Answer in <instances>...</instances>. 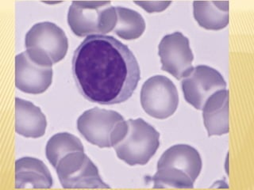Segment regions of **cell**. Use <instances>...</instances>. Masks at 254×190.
<instances>
[{
  "label": "cell",
  "instance_id": "obj_1",
  "mask_svg": "<svg viewBox=\"0 0 254 190\" xmlns=\"http://www.w3.org/2000/svg\"><path fill=\"white\" fill-rule=\"evenodd\" d=\"M72 75L80 95L90 102H125L141 79L137 59L112 36H89L75 50Z\"/></svg>",
  "mask_w": 254,
  "mask_h": 190
},
{
  "label": "cell",
  "instance_id": "obj_2",
  "mask_svg": "<svg viewBox=\"0 0 254 190\" xmlns=\"http://www.w3.org/2000/svg\"><path fill=\"white\" fill-rule=\"evenodd\" d=\"M202 159L196 149L187 144L171 146L161 155L151 180L154 188L192 189L200 174Z\"/></svg>",
  "mask_w": 254,
  "mask_h": 190
},
{
  "label": "cell",
  "instance_id": "obj_3",
  "mask_svg": "<svg viewBox=\"0 0 254 190\" xmlns=\"http://www.w3.org/2000/svg\"><path fill=\"white\" fill-rule=\"evenodd\" d=\"M160 146V133L143 119H129L121 140L113 146L119 159L129 166H144Z\"/></svg>",
  "mask_w": 254,
  "mask_h": 190
},
{
  "label": "cell",
  "instance_id": "obj_4",
  "mask_svg": "<svg viewBox=\"0 0 254 190\" xmlns=\"http://www.w3.org/2000/svg\"><path fill=\"white\" fill-rule=\"evenodd\" d=\"M25 46L34 63L52 67L65 57L68 42L62 28L52 22H40L27 32Z\"/></svg>",
  "mask_w": 254,
  "mask_h": 190
},
{
  "label": "cell",
  "instance_id": "obj_5",
  "mask_svg": "<svg viewBox=\"0 0 254 190\" xmlns=\"http://www.w3.org/2000/svg\"><path fill=\"white\" fill-rule=\"evenodd\" d=\"M116 22L117 14L111 2H72L67 14L70 29L81 38L109 34Z\"/></svg>",
  "mask_w": 254,
  "mask_h": 190
},
{
  "label": "cell",
  "instance_id": "obj_6",
  "mask_svg": "<svg viewBox=\"0 0 254 190\" xmlns=\"http://www.w3.org/2000/svg\"><path fill=\"white\" fill-rule=\"evenodd\" d=\"M77 129L91 144L100 148L112 147L125 133L127 121L118 112L94 108L78 118Z\"/></svg>",
  "mask_w": 254,
  "mask_h": 190
},
{
  "label": "cell",
  "instance_id": "obj_7",
  "mask_svg": "<svg viewBox=\"0 0 254 190\" xmlns=\"http://www.w3.org/2000/svg\"><path fill=\"white\" fill-rule=\"evenodd\" d=\"M55 169L63 188L110 189L100 178L97 166L84 151L66 154Z\"/></svg>",
  "mask_w": 254,
  "mask_h": 190
},
{
  "label": "cell",
  "instance_id": "obj_8",
  "mask_svg": "<svg viewBox=\"0 0 254 190\" xmlns=\"http://www.w3.org/2000/svg\"><path fill=\"white\" fill-rule=\"evenodd\" d=\"M141 104L150 117L160 120L168 118L174 114L178 107L177 87L164 75L149 78L141 87Z\"/></svg>",
  "mask_w": 254,
  "mask_h": 190
},
{
  "label": "cell",
  "instance_id": "obj_9",
  "mask_svg": "<svg viewBox=\"0 0 254 190\" xmlns=\"http://www.w3.org/2000/svg\"><path fill=\"white\" fill-rule=\"evenodd\" d=\"M158 50L161 69L178 80L185 79L194 69V55L189 38L181 32L165 36L159 44Z\"/></svg>",
  "mask_w": 254,
  "mask_h": 190
},
{
  "label": "cell",
  "instance_id": "obj_10",
  "mask_svg": "<svg viewBox=\"0 0 254 190\" xmlns=\"http://www.w3.org/2000/svg\"><path fill=\"white\" fill-rule=\"evenodd\" d=\"M183 93L187 102L194 109L202 110L207 99L226 88V83L222 75L213 67L198 65L183 79Z\"/></svg>",
  "mask_w": 254,
  "mask_h": 190
},
{
  "label": "cell",
  "instance_id": "obj_11",
  "mask_svg": "<svg viewBox=\"0 0 254 190\" xmlns=\"http://www.w3.org/2000/svg\"><path fill=\"white\" fill-rule=\"evenodd\" d=\"M53 68L34 63L26 53L16 55L15 86L19 91L40 95L47 91L53 82Z\"/></svg>",
  "mask_w": 254,
  "mask_h": 190
},
{
  "label": "cell",
  "instance_id": "obj_12",
  "mask_svg": "<svg viewBox=\"0 0 254 190\" xmlns=\"http://www.w3.org/2000/svg\"><path fill=\"white\" fill-rule=\"evenodd\" d=\"M202 118L208 137L229 133V91L222 90L211 95L202 108Z\"/></svg>",
  "mask_w": 254,
  "mask_h": 190
},
{
  "label": "cell",
  "instance_id": "obj_13",
  "mask_svg": "<svg viewBox=\"0 0 254 190\" xmlns=\"http://www.w3.org/2000/svg\"><path fill=\"white\" fill-rule=\"evenodd\" d=\"M53 178L42 161L32 157H24L15 162L16 189H50Z\"/></svg>",
  "mask_w": 254,
  "mask_h": 190
},
{
  "label": "cell",
  "instance_id": "obj_14",
  "mask_svg": "<svg viewBox=\"0 0 254 190\" xmlns=\"http://www.w3.org/2000/svg\"><path fill=\"white\" fill-rule=\"evenodd\" d=\"M47 121L39 107L23 99L15 98V131L26 138H39L46 133Z\"/></svg>",
  "mask_w": 254,
  "mask_h": 190
},
{
  "label": "cell",
  "instance_id": "obj_15",
  "mask_svg": "<svg viewBox=\"0 0 254 190\" xmlns=\"http://www.w3.org/2000/svg\"><path fill=\"white\" fill-rule=\"evenodd\" d=\"M194 18L201 27L220 30L229 24V2H194Z\"/></svg>",
  "mask_w": 254,
  "mask_h": 190
},
{
  "label": "cell",
  "instance_id": "obj_16",
  "mask_svg": "<svg viewBox=\"0 0 254 190\" xmlns=\"http://www.w3.org/2000/svg\"><path fill=\"white\" fill-rule=\"evenodd\" d=\"M117 22L113 32L123 40H136L140 38L145 30V20L136 10L129 8L116 6Z\"/></svg>",
  "mask_w": 254,
  "mask_h": 190
},
{
  "label": "cell",
  "instance_id": "obj_17",
  "mask_svg": "<svg viewBox=\"0 0 254 190\" xmlns=\"http://www.w3.org/2000/svg\"><path fill=\"white\" fill-rule=\"evenodd\" d=\"M74 151H84V149L80 140L70 133H61L54 135L46 144V158L54 168L66 154Z\"/></svg>",
  "mask_w": 254,
  "mask_h": 190
},
{
  "label": "cell",
  "instance_id": "obj_18",
  "mask_svg": "<svg viewBox=\"0 0 254 190\" xmlns=\"http://www.w3.org/2000/svg\"><path fill=\"white\" fill-rule=\"evenodd\" d=\"M135 3L137 4L139 6H141L143 9H145L147 11L151 13V10H152V8H155V11H161V10H165L166 9L168 6L170 5L171 2H164L162 5L158 6H155V3L156 2H135Z\"/></svg>",
  "mask_w": 254,
  "mask_h": 190
}]
</instances>
